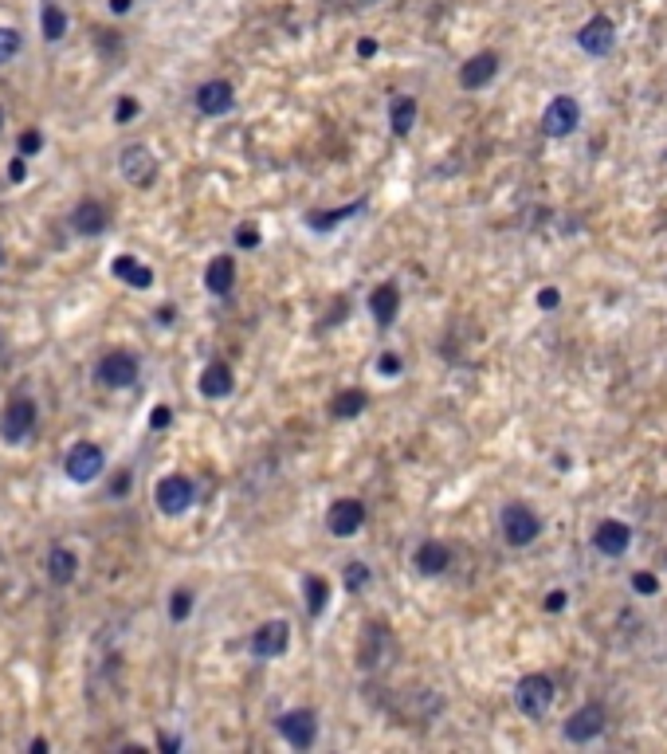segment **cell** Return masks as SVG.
Segmentation results:
<instances>
[{
    "instance_id": "6da1fadb",
    "label": "cell",
    "mask_w": 667,
    "mask_h": 754,
    "mask_svg": "<svg viewBox=\"0 0 667 754\" xmlns=\"http://www.w3.org/2000/svg\"><path fill=\"white\" fill-rule=\"evenodd\" d=\"M553 695H558V688H553V680L546 676V672H530V676H523V680L514 684V703H518V712H523L526 719H534V723L550 715Z\"/></svg>"
},
{
    "instance_id": "7a4b0ae2",
    "label": "cell",
    "mask_w": 667,
    "mask_h": 754,
    "mask_svg": "<svg viewBox=\"0 0 667 754\" xmlns=\"http://www.w3.org/2000/svg\"><path fill=\"white\" fill-rule=\"evenodd\" d=\"M499 531L506 538V546H530L542 535V519L526 503H506L499 515Z\"/></svg>"
},
{
    "instance_id": "3957f363",
    "label": "cell",
    "mask_w": 667,
    "mask_h": 754,
    "mask_svg": "<svg viewBox=\"0 0 667 754\" xmlns=\"http://www.w3.org/2000/svg\"><path fill=\"white\" fill-rule=\"evenodd\" d=\"M578 126H581V103L573 95L550 98L546 110H542V134L546 138H570Z\"/></svg>"
},
{
    "instance_id": "277c9868",
    "label": "cell",
    "mask_w": 667,
    "mask_h": 754,
    "mask_svg": "<svg viewBox=\"0 0 667 754\" xmlns=\"http://www.w3.org/2000/svg\"><path fill=\"white\" fill-rule=\"evenodd\" d=\"M118 170H122V177H126L134 189H150L157 182V157L150 154V145L134 142V145H126V150H122Z\"/></svg>"
},
{
    "instance_id": "5b68a950",
    "label": "cell",
    "mask_w": 667,
    "mask_h": 754,
    "mask_svg": "<svg viewBox=\"0 0 667 754\" xmlns=\"http://www.w3.org/2000/svg\"><path fill=\"white\" fill-rule=\"evenodd\" d=\"M275 727H279V735L287 739L295 750H310V747H314V735H319V719H314L310 707H295V712H283Z\"/></svg>"
},
{
    "instance_id": "8992f818",
    "label": "cell",
    "mask_w": 667,
    "mask_h": 754,
    "mask_svg": "<svg viewBox=\"0 0 667 754\" xmlns=\"http://www.w3.org/2000/svg\"><path fill=\"white\" fill-rule=\"evenodd\" d=\"M103 468H107L103 448H98V444H90V441L75 444L71 452H67V464H63L67 479H75V483H90V479H98V476H103Z\"/></svg>"
},
{
    "instance_id": "52a82bcc",
    "label": "cell",
    "mask_w": 667,
    "mask_h": 754,
    "mask_svg": "<svg viewBox=\"0 0 667 754\" xmlns=\"http://www.w3.org/2000/svg\"><path fill=\"white\" fill-rule=\"evenodd\" d=\"M193 479L189 476H165V479H157V488H153V499H157V507H162V515H185L189 507H193Z\"/></svg>"
},
{
    "instance_id": "ba28073f",
    "label": "cell",
    "mask_w": 667,
    "mask_h": 754,
    "mask_svg": "<svg viewBox=\"0 0 667 754\" xmlns=\"http://www.w3.org/2000/svg\"><path fill=\"white\" fill-rule=\"evenodd\" d=\"M95 377L103 381L107 389H130L134 381H138V358H134V354H126V350H115V354H107L103 362H98Z\"/></svg>"
},
{
    "instance_id": "9c48e42d",
    "label": "cell",
    "mask_w": 667,
    "mask_h": 754,
    "mask_svg": "<svg viewBox=\"0 0 667 754\" xmlns=\"http://www.w3.org/2000/svg\"><path fill=\"white\" fill-rule=\"evenodd\" d=\"M578 48L585 55H593V60H605V55H613V48H616V24L608 16H593L589 24L578 32Z\"/></svg>"
},
{
    "instance_id": "30bf717a",
    "label": "cell",
    "mask_w": 667,
    "mask_h": 754,
    "mask_svg": "<svg viewBox=\"0 0 667 754\" xmlns=\"http://www.w3.org/2000/svg\"><path fill=\"white\" fill-rule=\"evenodd\" d=\"M601 731H605V707L601 703H585V707H578V712L565 719L561 735L570 742H593V739H601Z\"/></svg>"
},
{
    "instance_id": "8fae6325",
    "label": "cell",
    "mask_w": 667,
    "mask_h": 754,
    "mask_svg": "<svg viewBox=\"0 0 667 754\" xmlns=\"http://www.w3.org/2000/svg\"><path fill=\"white\" fill-rule=\"evenodd\" d=\"M361 526H366V503L361 499L330 503V511H326V531H330L334 538H349V535H357Z\"/></svg>"
},
{
    "instance_id": "7c38bea8",
    "label": "cell",
    "mask_w": 667,
    "mask_h": 754,
    "mask_svg": "<svg viewBox=\"0 0 667 754\" xmlns=\"http://www.w3.org/2000/svg\"><path fill=\"white\" fill-rule=\"evenodd\" d=\"M32 429H36V401H32V397H16L5 409L0 433H5L8 444H20V441H28V436H32Z\"/></svg>"
},
{
    "instance_id": "4fadbf2b",
    "label": "cell",
    "mask_w": 667,
    "mask_h": 754,
    "mask_svg": "<svg viewBox=\"0 0 667 754\" xmlns=\"http://www.w3.org/2000/svg\"><path fill=\"white\" fill-rule=\"evenodd\" d=\"M252 656L255 660H275L283 656V652L291 648V625L287 621H267V625H259L255 628V637H252Z\"/></svg>"
},
{
    "instance_id": "5bb4252c",
    "label": "cell",
    "mask_w": 667,
    "mask_h": 754,
    "mask_svg": "<svg viewBox=\"0 0 667 754\" xmlns=\"http://www.w3.org/2000/svg\"><path fill=\"white\" fill-rule=\"evenodd\" d=\"M593 546L601 550L605 558H620L632 546V526L620 523V519H601L597 531H593Z\"/></svg>"
},
{
    "instance_id": "9a60e30c",
    "label": "cell",
    "mask_w": 667,
    "mask_h": 754,
    "mask_svg": "<svg viewBox=\"0 0 667 754\" xmlns=\"http://www.w3.org/2000/svg\"><path fill=\"white\" fill-rule=\"evenodd\" d=\"M495 75H499V51H479L459 67V87L463 91H479V87H487Z\"/></svg>"
},
{
    "instance_id": "2e32d148",
    "label": "cell",
    "mask_w": 667,
    "mask_h": 754,
    "mask_svg": "<svg viewBox=\"0 0 667 754\" xmlns=\"http://www.w3.org/2000/svg\"><path fill=\"white\" fill-rule=\"evenodd\" d=\"M232 107H236V91H232V83H224V79H212V83L197 87V110H200V115L220 118V115H228Z\"/></svg>"
},
{
    "instance_id": "e0dca14e",
    "label": "cell",
    "mask_w": 667,
    "mask_h": 754,
    "mask_svg": "<svg viewBox=\"0 0 667 754\" xmlns=\"http://www.w3.org/2000/svg\"><path fill=\"white\" fill-rule=\"evenodd\" d=\"M369 314H373V322H377L381 330L397 322V314H401V287H397V284L373 287V295H369Z\"/></svg>"
},
{
    "instance_id": "ac0fdd59",
    "label": "cell",
    "mask_w": 667,
    "mask_h": 754,
    "mask_svg": "<svg viewBox=\"0 0 667 754\" xmlns=\"http://www.w3.org/2000/svg\"><path fill=\"white\" fill-rule=\"evenodd\" d=\"M71 224H75V232H83V236H103L110 224V212H107V205H98V200H83V205H75Z\"/></svg>"
},
{
    "instance_id": "d6986e66",
    "label": "cell",
    "mask_w": 667,
    "mask_h": 754,
    "mask_svg": "<svg viewBox=\"0 0 667 754\" xmlns=\"http://www.w3.org/2000/svg\"><path fill=\"white\" fill-rule=\"evenodd\" d=\"M232 389H236V377H232V366H228V362H212V366H205V374H200V393H205L208 401L228 397Z\"/></svg>"
},
{
    "instance_id": "ffe728a7",
    "label": "cell",
    "mask_w": 667,
    "mask_h": 754,
    "mask_svg": "<svg viewBox=\"0 0 667 754\" xmlns=\"http://www.w3.org/2000/svg\"><path fill=\"white\" fill-rule=\"evenodd\" d=\"M448 562H451V550L444 543H436V538H428V543L416 546V558H412V566L428 573V578H436V573H444L448 570Z\"/></svg>"
},
{
    "instance_id": "44dd1931",
    "label": "cell",
    "mask_w": 667,
    "mask_h": 754,
    "mask_svg": "<svg viewBox=\"0 0 667 754\" xmlns=\"http://www.w3.org/2000/svg\"><path fill=\"white\" fill-rule=\"evenodd\" d=\"M205 287L212 291V295H228V291L236 287V260H232V256H217V260H208Z\"/></svg>"
},
{
    "instance_id": "7402d4cb",
    "label": "cell",
    "mask_w": 667,
    "mask_h": 754,
    "mask_svg": "<svg viewBox=\"0 0 667 754\" xmlns=\"http://www.w3.org/2000/svg\"><path fill=\"white\" fill-rule=\"evenodd\" d=\"M110 275L122 279V284H130V287H138V291L153 287V272H150L145 264L134 260V256H118V260L110 264Z\"/></svg>"
},
{
    "instance_id": "603a6c76",
    "label": "cell",
    "mask_w": 667,
    "mask_h": 754,
    "mask_svg": "<svg viewBox=\"0 0 667 754\" xmlns=\"http://www.w3.org/2000/svg\"><path fill=\"white\" fill-rule=\"evenodd\" d=\"M75 573H79V558H75V550H67V546H51V554H48V578L55 585H67V582H75Z\"/></svg>"
},
{
    "instance_id": "cb8c5ba5",
    "label": "cell",
    "mask_w": 667,
    "mask_h": 754,
    "mask_svg": "<svg viewBox=\"0 0 667 754\" xmlns=\"http://www.w3.org/2000/svg\"><path fill=\"white\" fill-rule=\"evenodd\" d=\"M366 405H369L366 389H346V393H338V397L330 401V416H334V421H354V416L366 413Z\"/></svg>"
},
{
    "instance_id": "d4e9b609",
    "label": "cell",
    "mask_w": 667,
    "mask_h": 754,
    "mask_svg": "<svg viewBox=\"0 0 667 754\" xmlns=\"http://www.w3.org/2000/svg\"><path fill=\"white\" fill-rule=\"evenodd\" d=\"M412 122H416V98L412 95L393 98V107H389V126H393V134H397V138H409Z\"/></svg>"
},
{
    "instance_id": "484cf974",
    "label": "cell",
    "mask_w": 667,
    "mask_h": 754,
    "mask_svg": "<svg viewBox=\"0 0 667 754\" xmlns=\"http://www.w3.org/2000/svg\"><path fill=\"white\" fill-rule=\"evenodd\" d=\"M366 209V200H357V205H342V209H334V212H307V228L310 232H334L342 220L349 217H357V212Z\"/></svg>"
},
{
    "instance_id": "4316f807",
    "label": "cell",
    "mask_w": 667,
    "mask_h": 754,
    "mask_svg": "<svg viewBox=\"0 0 667 754\" xmlns=\"http://www.w3.org/2000/svg\"><path fill=\"white\" fill-rule=\"evenodd\" d=\"M302 590H307V613L310 617H322L326 605H330V582H326L322 573H307Z\"/></svg>"
},
{
    "instance_id": "83f0119b",
    "label": "cell",
    "mask_w": 667,
    "mask_h": 754,
    "mask_svg": "<svg viewBox=\"0 0 667 754\" xmlns=\"http://www.w3.org/2000/svg\"><path fill=\"white\" fill-rule=\"evenodd\" d=\"M369 578H373V573H369L366 562H346L342 582H346V590H349V593H361V590L369 585Z\"/></svg>"
},
{
    "instance_id": "f1b7e54d",
    "label": "cell",
    "mask_w": 667,
    "mask_h": 754,
    "mask_svg": "<svg viewBox=\"0 0 667 754\" xmlns=\"http://www.w3.org/2000/svg\"><path fill=\"white\" fill-rule=\"evenodd\" d=\"M40 20H43V36H48V40H63V36H67V16H63V8L48 5Z\"/></svg>"
},
{
    "instance_id": "f546056e",
    "label": "cell",
    "mask_w": 667,
    "mask_h": 754,
    "mask_svg": "<svg viewBox=\"0 0 667 754\" xmlns=\"http://www.w3.org/2000/svg\"><path fill=\"white\" fill-rule=\"evenodd\" d=\"M189 610H193V593H189V590H177L173 601H169V617H173V621H185Z\"/></svg>"
},
{
    "instance_id": "4dcf8cb0",
    "label": "cell",
    "mask_w": 667,
    "mask_h": 754,
    "mask_svg": "<svg viewBox=\"0 0 667 754\" xmlns=\"http://www.w3.org/2000/svg\"><path fill=\"white\" fill-rule=\"evenodd\" d=\"M13 55H20V32L0 28V63H8Z\"/></svg>"
},
{
    "instance_id": "1f68e13d",
    "label": "cell",
    "mask_w": 667,
    "mask_h": 754,
    "mask_svg": "<svg viewBox=\"0 0 667 754\" xmlns=\"http://www.w3.org/2000/svg\"><path fill=\"white\" fill-rule=\"evenodd\" d=\"M632 590L636 593H644V598H655V593H660V578H655V573H632Z\"/></svg>"
},
{
    "instance_id": "d6a6232c",
    "label": "cell",
    "mask_w": 667,
    "mask_h": 754,
    "mask_svg": "<svg viewBox=\"0 0 667 754\" xmlns=\"http://www.w3.org/2000/svg\"><path fill=\"white\" fill-rule=\"evenodd\" d=\"M558 303H561V291L558 287H542L538 291V307L542 311H558Z\"/></svg>"
},
{
    "instance_id": "836d02e7",
    "label": "cell",
    "mask_w": 667,
    "mask_h": 754,
    "mask_svg": "<svg viewBox=\"0 0 667 754\" xmlns=\"http://www.w3.org/2000/svg\"><path fill=\"white\" fill-rule=\"evenodd\" d=\"M377 374L397 377V374H401V358H397V354H381V358H377Z\"/></svg>"
},
{
    "instance_id": "e575fe53",
    "label": "cell",
    "mask_w": 667,
    "mask_h": 754,
    "mask_svg": "<svg viewBox=\"0 0 667 754\" xmlns=\"http://www.w3.org/2000/svg\"><path fill=\"white\" fill-rule=\"evenodd\" d=\"M236 244H240V247H259V228H252V224L236 228Z\"/></svg>"
},
{
    "instance_id": "d590c367",
    "label": "cell",
    "mask_w": 667,
    "mask_h": 754,
    "mask_svg": "<svg viewBox=\"0 0 667 754\" xmlns=\"http://www.w3.org/2000/svg\"><path fill=\"white\" fill-rule=\"evenodd\" d=\"M40 145H43V138H40V134H36V130H28V134H24V138H20V154H24V157H32V154H36V150H40Z\"/></svg>"
},
{
    "instance_id": "8d00e7d4",
    "label": "cell",
    "mask_w": 667,
    "mask_h": 754,
    "mask_svg": "<svg viewBox=\"0 0 667 754\" xmlns=\"http://www.w3.org/2000/svg\"><path fill=\"white\" fill-rule=\"evenodd\" d=\"M169 421H173V413H169V405H157V409H153V416H150V424H153V429H165Z\"/></svg>"
},
{
    "instance_id": "74e56055",
    "label": "cell",
    "mask_w": 667,
    "mask_h": 754,
    "mask_svg": "<svg viewBox=\"0 0 667 754\" xmlns=\"http://www.w3.org/2000/svg\"><path fill=\"white\" fill-rule=\"evenodd\" d=\"M8 177H13V182H24V177H28V165H24V154H20V157H13V165H8Z\"/></svg>"
},
{
    "instance_id": "f35d334b",
    "label": "cell",
    "mask_w": 667,
    "mask_h": 754,
    "mask_svg": "<svg viewBox=\"0 0 667 754\" xmlns=\"http://www.w3.org/2000/svg\"><path fill=\"white\" fill-rule=\"evenodd\" d=\"M134 115H138V103H134V98H122V103H118V115H115V118H118V122H130Z\"/></svg>"
},
{
    "instance_id": "ab89813d",
    "label": "cell",
    "mask_w": 667,
    "mask_h": 754,
    "mask_svg": "<svg viewBox=\"0 0 667 754\" xmlns=\"http://www.w3.org/2000/svg\"><path fill=\"white\" fill-rule=\"evenodd\" d=\"M565 598H570L565 590H553L550 598H546V610H550V613H561V610H565Z\"/></svg>"
},
{
    "instance_id": "60d3db41",
    "label": "cell",
    "mask_w": 667,
    "mask_h": 754,
    "mask_svg": "<svg viewBox=\"0 0 667 754\" xmlns=\"http://www.w3.org/2000/svg\"><path fill=\"white\" fill-rule=\"evenodd\" d=\"M357 55H361V60H373V55H377V40H361L357 43Z\"/></svg>"
},
{
    "instance_id": "b9f144b4",
    "label": "cell",
    "mask_w": 667,
    "mask_h": 754,
    "mask_svg": "<svg viewBox=\"0 0 667 754\" xmlns=\"http://www.w3.org/2000/svg\"><path fill=\"white\" fill-rule=\"evenodd\" d=\"M157 747H162V750H181V739H169V735H162V739H157Z\"/></svg>"
},
{
    "instance_id": "7bdbcfd3",
    "label": "cell",
    "mask_w": 667,
    "mask_h": 754,
    "mask_svg": "<svg viewBox=\"0 0 667 754\" xmlns=\"http://www.w3.org/2000/svg\"><path fill=\"white\" fill-rule=\"evenodd\" d=\"M110 8H115V13H126V8H130V0H110Z\"/></svg>"
},
{
    "instance_id": "ee69618b",
    "label": "cell",
    "mask_w": 667,
    "mask_h": 754,
    "mask_svg": "<svg viewBox=\"0 0 667 754\" xmlns=\"http://www.w3.org/2000/svg\"><path fill=\"white\" fill-rule=\"evenodd\" d=\"M0 126H5V110H0Z\"/></svg>"
}]
</instances>
